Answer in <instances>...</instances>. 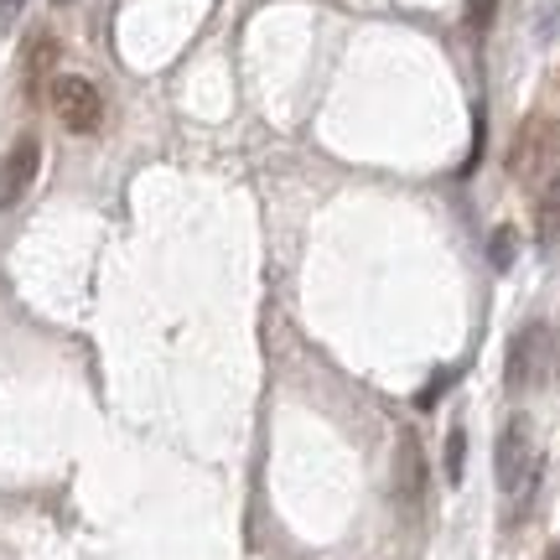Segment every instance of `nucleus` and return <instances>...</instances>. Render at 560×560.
<instances>
[{"instance_id": "obj_3", "label": "nucleus", "mask_w": 560, "mask_h": 560, "mask_svg": "<svg viewBox=\"0 0 560 560\" xmlns=\"http://www.w3.org/2000/svg\"><path fill=\"white\" fill-rule=\"evenodd\" d=\"M493 472H499V488L503 493H520L524 482H535V452H529V420L514 416L503 425L499 436V452H493Z\"/></svg>"}, {"instance_id": "obj_10", "label": "nucleus", "mask_w": 560, "mask_h": 560, "mask_svg": "<svg viewBox=\"0 0 560 560\" xmlns=\"http://www.w3.org/2000/svg\"><path fill=\"white\" fill-rule=\"evenodd\" d=\"M457 374H462V369H446V374H436V380L425 384V389H420V395H416V405H420V410H431V405H436L441 395H446V389L457 384Z\"/></svg>"}, {"instance_id": "obj_13", "label": "nucleus", "mask_w": 560, "mask_h": 560, "mask_svg": "<svg viewBox=\"0 0 560 560\" xmlns=\"http://www.w3.org/2000/svg\"><path fill=\"white\" fill-rule=\"evenodd\" d=\"M21 5H26V0H0V26H11V21L21 16Z\"/></svg>"}, {"instance_id": "obj_9", "label": "nucleus", "mask_w": 560, "mask_h": 560, "mask_svg": "<svg viewBox=\"0 0 560 560\" xmlns=\"http://www.w3.org/2000/svg\"><path fill=\"white\" fill-rule=\"evenodd\" d=\"M493 11H499V0H467V32L482 37V32L493 26Z\"/></svg>"}, {"instance_id": "obj_2", "label": "nucleus", "mask_w": 560, "mask_h": 560, "mask_svg": "<svg viewBox=\"0 0 560 560\" xmlns=\"http://www.w3.org/2000/svg\"><path fill=\"white\" fill-rule=\"evenodd\" d=\"M47 100H52V115H58L73 136H94L104 125V100L100 89L89 79H79V73H62V79H52V89H47Z\"/></svg>"}, {"instance_id": "obj_4", "label": "nucleus", "mask_w": 560, "mask_h": 560, "mask_svg": "<svg viewBox=\"0 0 560 560\" xmlns=\"http://www.w3.org/2000/svg\"><path fill=\"white\" fill-rule=\"evenodd\" d=\"M425 488H431L425 446H420L416 431H400V441H395V503H405L410 514H420V503H425Z\"/></svg>"}, {"instance_id": "obj_14", "label": "nucleus", "mask_w": 560, "mask_h": 560, "mask_svg": "<svg viewBox=\"0 0 560 560\" xmlns=\"http://www.w3.org/2000/svg\"><path fill=\"white\" fill-rule=\"evenodd\" d=\"M545 560H560V540H556V545H550V556H545Z\"/></svg>"}, {"instance_id": "obj_11", "label": "nucleus", "mask_w": 560, "mask_h": 560, "mask_svg": "<svg viewBox=\"0 0 560 560\" xmlns=\"http://www.w3.org/2000/svg\"><path fill=\"white\" fill-rule=\"evenodd\" d=\"M540 234H545V244L560 240V202H556V192L540 202Z\"/></svg>"}, {"instance_id": "obj_5", "label": "nucleus", "mask_w": 560, "mask_h": 560, "mask_svg": "<svg viewBox=\"0 0 560 560\" xmlns=\"http://www.w3.org/2000/svg\"><path fill=\"white\" fill-rule=\"evenodd\" d=\"M37 172H42V140L21 136L16 145L5 151V161H0V213H5V208H16V202L32 192Z\"/></svg>"}, {"instance_id": "obj_1", "label": "nucleus", "mask_w": 560, "mask_h": 560, "mask_svg": "<svg viewBox=\"0 0 560 560\" xmlns=\"http://www.w3.org/2000/svg\"><path fill=\"white\" fill-rule=\"evenodd\" d=\"M560 369V348L556 332L545 322H524L514 342H509V389H535V384H550Z\"/></svg>"}, {"instance_id": "obj_12", "label": "nucleus", "mask_w": 560, "mask_h": 560, "mask_svg": "<svg viewBox=\"0 0 560 560\" xmlns=\"http://www.w3.org/2000/svg\"><path fill=\"white\" fill-rule=\"evenodd\" d=\"M509 260H514V229H499V234H493V265L509 270Z\"/></svg>"}, {"instance_id": "obj_7", "label": "nucleus", "mask_w": 560, "mask_h": 560, "mask_svg": "<svg viewBox=\"0 0 560 560\" xmlns=\"http://www.w3.org/2000/svg\"><path fill=\"white\" fill-rule=\"evenodd\" d=\"M52 68H58V37L52 32H32L26 47H21V89H26V100H42Z\"/></svg>"}, {"instance_id": "obj_8", "label": "nucleus", "mask_w": 560, "mask_h": 560, "mask_svg": "<svg viewBox=\"0 0 560 560\" xmlns=\"http://www.w3.org/2000/svg\"><path fill=\"white\" fill-rule=\"evenodd\" d=\"M462 472H467V431L452 425L446 431V482H462Z\"/></svg>"}, {"instance_id": "obj_6", "label": "nucleus", "mask_w": 560, "mask_h": 560, "mask_svg": "<svg viewBox=\"0 0 560 560\" xmlns=\"http://www.w3.org/2000/svg\"><path fill=\"white\" fill-rule=\"evenodd\" d=\"M556 120L550 115H529V120L520 125V136H514V145H509V172L514 177H529V172H540L545 156L556 151Z\"/></svg>"}]
</instances>
